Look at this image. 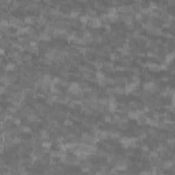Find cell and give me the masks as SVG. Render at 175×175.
Returning a JSON list of instances; mask_svg holds the SVG:
<instances>
[{
	"label": "cell",
	"mask_w": 175,
	"mask_h": 175,
	"mask_svg": "<svg viewBox=\"0 0 175 175\" xmlns=\"http://www.w3.org/2000/svg\"><path fill=\"white\" fill-rule=\"evenodd\" d=\"M19 80V74L16 73H4L3 75H0V84L4 86H11L12 84H15Z\"/></svg>",
	"instance_id": "1"
},
{
	"label": "cell",
	"mask_w": 175,
	"mask_h": 175,
	"mask_svg": "<svg viewBox=\"0 0 175 175\" xmlns=\"http://www.w3.org/2000/svg\"><path fill=\"white\" fill-rule=\"evenodd\" d=\"M138 140H137V137H121L119 138V144H121V146L122 148H125V149H130V148H137V146H140L138 145Z\"/></svg>",
	"instance_id": "2"
},
{
	"label": "cell",
	"mask_w": 175,
	"mask_h": 175,
	"mask_svg": "<svg viewBox=\"0 0 175 175\" xmlns=\"http://www.w3.org/2000/svg\"><path fill=\"white\" fill-rule=\"evenodd\" d=\"M160 89V81H145L142 84V92H146L149 94H153V93H157Z\"/></svg>",
	"instance_id": "3"
},
{
	"label": "cell",
	"mask_w": 175,
	"mask_h": 175,
	"mask_svg": "<svg viewBox=\"0 0 175 175\" xmlns=\"http://www.w3.org/2000/svg\"><path fill=\"white\" fill-rule=\"evenodd\" d=\"M80 142H84V144H92V145H96V144H97V140H96V137H94L93 134H92L90 131H81Z\"/></svg>",
	"instance_id": "4"
},
{
	"label": "cell",
	"mask_w": 175,
	"mask_h": 175,
	"mask_svg": "<svg viewBox=\"0 0 175 175\" xmlns=\"http://www.w3.org/2000/svg\"><path fill=\"white\" fill-rule=\"evenodd\" d=\"M25 51L26 53H30L33 55H39L40 53V48H39V43L37 41H29V44L25 47Z\"/></svg>",
	"instance_id": "5"
},
{
	"label": "cell",
	"mask_w": 175,
	"mask_h": 175,
	"mask_svg": "<svg viewBox=\"0 0 175 175\" xmlns=\"http://www.w3.org/2000/svg\"><path fill=\"white\" fill-rule=\"evenodd\" d=\"M25 26V23H23V19L19 18V16H12L10 18V27H14V29H19V27Z\"/></svg>",
	"instance_id": "6"
},
{
	"label": "cell",
	"mask_w": 175,
	"mask_h": 175,
	"mask_svg": "<svg viewBox=\"0 0 175 175\" xmlns=\"http://www.w3.org/2000/svg\"><path fill=\"white\" fill-rule=\"evenodd\" d=\"M93 166L94 164L90 162V159H88V160H82L81 164H80V167H81V170H82V173H92V170H93Z\"/></svg>",
	"instance_id": "7"
},
{
	"label": "cell",
	"mask_w": 175,
	"mask_h": 175,
	"mask_svg": "<svg viewBox=\"0 0 175 175\" xmlns=\"http://www.w3.org/2000/svg\"><path fill=\"white\" fill-rule=\"evenodd\" d=\"M3 70H4V73H15V71L18 70V66H16L15 62L10 60V62H7L6 64H3Z\"/></svg>",
	"instance_id": "8"
},
{
	"label": "cell",
	"mask_w": 175,
	"mask_h": 175,
	"mask_svg": "<svg viewBox=\"0 0 175 175\" xmlns=\"http://www.w3.org/2000/svg\"><path fill=\"white\" fill-rule=\"evenodd\" d=\"M71 100V96L70 94H58V99H56V104H60V105H67L68 101Z\"/></svg>",
	"instance_id": "9"
},
{
	"label": "cell",
	"mask_w": 175,
	"mask_h": 175,
	"mask_svg": "<svg viewBox=\"0 0 175 175\" xmlns=\"http://www.w3.org/2000/svg\"><path fill=\"white\" fill-rule=\"evenodd\" d=\"M140 86H136V85H133L131 82H129V84H126L125 86H123V93L125 94H133L136 90H138Z\"/></svg>",
	"instance_id": "10"
},
{
	"label": "cell",
	"mask_w": 175,
	"mask_h": 175,
	"mask_svg": "<svg viewBox=\"0 0 175 175\" xmlns=\"http://www.w3.org/2000/svg\"><path fill=\"white\" fill-rule=\"evenodd\" d=\"M174 167V159H163L162 160V164H160V168L163 171L166 170H173Z\"/></svg>",
	"instance_id": "11"
},
{
	"label": "cell",
	"mask_w": 175,
	"mask_h": 175,
	"mask_svg": "<svg viewBox=\"0 0 175 175\" xmlns=\"http://www.w3.org/2000/svg\"><path fill=\"white\" fill-rule=\"evenodd\" d=\"M88 26L89 27H92V29H99V27H101L103 26V22L100 21V18H90L89 19V22H88Z\"/></svg>",
	"instance_id": "12"
},
{
	"label": "cell",
	"mask_w": 175,
	"mask_h": 175,
	"mask_svg": "<svg viewBox=\"0 0 175 175\" xmlns=\"http://www.w3.org/2000/svg\"><path fill=\"white\" fill-rule=\"evenodd\" d=\"M18 130H19V133L21 134H26V136H29V134H33V127L30 125H21L19 127H18Z\"/></svg>",
	"instance_id": "13"
},
{
	"label": "cell",
	"mask_w": 175,
	"mask_h": 175,
	"mask_svg": "<svg viewBox=\"0 0 175 175\" xmlns=\"http://www.w3.org/2000/svg\"><path fill=\"white\" fill-rule=\"evenodd\" d=\"M127 107H129V109H142L144 103L138 101V100H131L127 103Z\"/></svg>",
	"instance_id": "14"
},
{
	"label": "cell",
	"mask_w": 175,
	"mask_h": 175,
	"mask_svg": "<svg viewBox=\"0 0 175 175\" xmlns=\"http://www.w3.org/2000/svg\"><path fill=\"white\" fill-rule=\"evenodd\" d=\"M23 23H25L26 26H33L37 23V16L36 15H26L25 18H23Z\"/></svg>",
	"instance_id": "15"
},
{
	"label": "cell",
	"mask_w": 175,
	"mask_h": 175,
	"mask_svg": "<svg viewBox=\"0 0 175 175\" xmlns=\"http://www.w3.org/2000/svg\"><path fill=\"white\" fill-rule=\"evenodd\" d=\"M51 39H52V36H51L49 33L44 32V30H40V32H39V41H44V43H49Z\"/></svg>",
	"instance_id": "16"
},
{
	"label": "cell",
	"mask_w": 175,
	"mask_h": 175,
	"mask_svg": "<svg viewBox=\"0 0 175 175\" xmlns=\"http://www.w3.org/2000/svg\"><path fill=\"white\" fill-rule=\"evenodd\" d=\"M173 60H174V52H173V51H170V52H167L166 55H164L163 63H166V64H168V66H171V64H173Z\"/></svg>",
	"instance_id": "17"
},
{
	"label": "cell",
	"mask_w": 175,
	"mask_h": 175,
	"mask_svg": "<svg viewBox=\"0 0 175 175\" xmlns=\"http://www.w3.org/2000/svg\"><path fill=\"white\" fill-rule=\"evenodd\" d=\"M67 107L70 109H77L78 107H81V100H77V99H73L71 97V100L68 101Z\"/></svg>",
	"instance_id": "18"
},
{
	"label": "cell",
	"mask_w": 175,
	"mask_h": 175,
	"mask_svg": "<svg viewBox=\"0 0 175 175\" xmlns=\"http://www.w3.org/2000/svg\"><path fill=\"white\" fill-rule=\"evenodd\" d=\"M53 146V142L51 141V140H44V141H41V148L45 149V150H51Z\"/></svg>",
	"instance_id": "19"
},
{
	"label": "cell",
	"mask_w": 175,
	"mask_h": 175,
	"mask_svg": "<svg viewBox=\"0 0 175 175\" xmlns=\"http://www.w3.org/2000/svg\"><path fill=\"white\" fill-rule=\"evenodd\" d=\"M85 15H88L89 18H97L99 14H97V11H96L94 8H92V7H89V6H88L86 12H85Z\"/></svg>",
	"instance_id": "20"
},
{
	"label": "cell",
	"mask_w": 175,
	"mask_h": 175,
	"mask_svg": "<svg viewBox=\"0 0 175 175\" xmlns=\"http://www.w3.org/2000/svg\"><path fill=\"white\" fill-rule=\"evenodd\" d=\"M22 62L25 64H32L33 63V56L30 53H22Z\"/></svg>",
	"instance_id": "21"
},
{
	"label": "cell",
	"mask_w": 175,
	"mask_h": 175,
	"mask_svg": "<svg viewBox=\"0 0 175 175\" xmlns=\"http://www.w3.org/2000/svg\"><path fill=\"white\" fill-rule=\"evenodd\" d=\"M100 49L104 52L105 55H109L112 52V47H111V44H108V43H105V44H101V47H100Z\"/></svg>",
	"instance_id": "22"
},
{
	"label": "cell",
	"mask_w": 175,
	"mask_h": 175,
	"mask_svg": "<svg viewBox=\"0 0 175 175\" xmlns=\"http://www.w3.org/2000/svg\"><path fill=\"white\" fill-rule=\"evenodd\" d=\"M112 93H114V96L125 94V93H123V86H118V85H114V86H112Z\"/></svg>",
	"instance_id": "23"
},
{
	"label": "cell",
	"mask_w": 175,
	"mask_h": 175,
	"mask_svg": "<svg viewBox=\"0 0 175 175\" xmlns=\"http://www.w3.org/2000/svg\"><path fill=\"white\" fill-rule=\"evenodd\" d=\"M133 19H134L136 22H138L140 25H141V23L144 22V15H142L141 12H138V11H137V12H134V14H133Z\"/></svg>",
	"instance_id": "24"
},
{
	"label": "cell",
	"mask_w": 175,
	"mask_h": 175,
	"mask_svg": "<svg viewBox=\"0 0 175 175\" xmlns=\"http://www.w3.org/2000/svg\"><path fill=\"white\" fill-rule=\"evenodd\" d=\"M108 58H109V62H112V63H115V62H118L119 59H121L119 53H116V52H111L108 55Z\"/></svg>",
	"instance_id": "25"
},
{
	"label": "cell",
	"mask_w": 175,
	"mask_h": 175,
	"mask_svg": "<svg viewBox=\"0 0 175 175\" xmlns=\"http://www.w3.org/2000/svg\"><path fill=\"white\" fill-rule=\"evenodd\" d=\"M62 126H63V127H73L74 122L71 121L70 118H66V119H63V122H62Z\"/></svg>",
	"instance_id": "26"
},
{
	"label": "cell",
	"mask_w": 175,
	"mask_h": 175,
	"mask_svg": "<svg viewBox=\"0 0 175 175\" xmlns=\"http://www.w3.org/2000/svg\"><path fill=\"white\" fill-rule=\"evenodd\" d=\"M60 81H62V78L59 77V75H52V85H55V86H59Z\"/></svg>",
	"instance_id": "27"
},
{
	"label": "cell",
	"mask_w": 175,
	"mask_h": 175,
	"mask_svg": "<svg viewBox=\"0 0 175 175\" xmlns=\"http://www.w3.org/2000/svg\"><path fill=\"white\" fill-rule=\"evenodd\" d=\"M93 7H94V10H96V11H97V10H101V11H105V8H107V7H105L104 4H103V3H93Z\"/></svg>",
	"instance_id": "28"
},
{
	"label": "cell",
	"mask_w": 175,
	"mask_h": 175,
	"mask_svg": "<svg viewBox=\"0 0 175 175\" xmlns=\"http://www.w3.org/2000/svg\"><path fill=\"white\" fill-rule=\"evenodd\" d=\"M103 122L104 123H111L112 122V115L111 114H105L103 116Z\"/></svg>",
	"instance_id": "29"
},
{
	"label": "cell",
	"mask_w": 175,
	"mask_h": 175,
	"mask_svg": "<svg viewBox=\"0 0 175 175\" xmlns=\"http://www.w3.org/2000/svg\"><path fill=\"white\" fill-rule=\"evenodd\" d=\"M4 93H7V86L0 84V97H2V94H4Z\"/></svg>",
	"instance_id": "30"
},
{
	"label": "cell",
	"mask_w": 175,
	"mask_h": 175,
	"mask_svg": "<svg viewBox=\"0 0 175 175\" xmlns=\"http://www.w3.org/2000/svg\"><path fill=\"white\" fill-rule=\"evenodd\" d=\"M4 55H6V49L0 47V56H4Z\"/></svg>",
	"instance_id": "31"
},
{
	"label": "cell",
	"mask_w": 175,
	"mask_h": 175,
	"mask_svg": "<svg viewBox=\"0 0 175 175\" xmlns=\"http://www.w3.org/2000/svg\"><path fill=\"white\" fill-rule=\"evenodd\" d=\"M2 111H4V108H3V105L0 104V112H2Z\"/></svg>",
	"instance_id": "32"
},
{
	"label": "cell",
	"mask_w": 175,
	"mask_h": 175,
	"mask_svg": "<svg viewBox=\"0 0 175 175\" xmlns=\"http://www.w3.org/2000/svg\"><path fill=\"white\" fill-rule=\"evenodd\" d=\"M3 63V56H0V64Z\"/></svg>",
	"instance_id": "33"
}]
</instances>
